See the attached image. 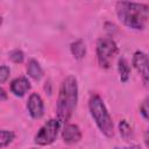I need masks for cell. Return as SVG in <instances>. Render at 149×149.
I'll use <instances>...</instances> for the list:
<instances>
[{
	"instance_id": "12",
	"label": "cell",
	"mask_w": 149,
	"mask_h": 149,
	"mask_svg": "<svg viewBox=\"0 0 149 149\" xmlns=\"http://www.w3.org/2000/svg\"><path fill=\"white\" fill-rule=\"evenodd\" d=\"M70 50H71V54L73 55V57L77 59H81L86 55V47L81 40H77V41L72 42L70 45Z\"/></svg>"
},
{
	"instance_id": "22",
	"label": "cell",
	"mask_w": 149,
	"mask_h": 149,
	"mask_svg": "<svg viewBox=\"0 0 149 149\" xmlns=\"http://www.w3.org/2000/svg\"><path fill=\"white\" fill-rule=\"evenodd\" d=\"M31 149H35V148H31Z\"/></svg>"
},
{
	"instance_id": "5",
	"label": "cell",
	"mask_w": 149,
	"mask_h": 149,
	"mask_svg": "<svg viewBox=\"0 0 149 149\" xmlns=\"http://www.w3.org/2000/svg\"><path fill=\"white\" fill-rule=\"evenodd\" d=\"M59 126H61V123L57 119L48 120L36 133V135L34 137V142L38 146H49V144H51L57 137Z\"/></svg>"
},
{
	"instance_id": "6",
	"label": "cell",
	"mask_w": 149,
	"mask_h": 149,
	"mask_svg": "<svg viewBox=\"0 0 149 149\" xmlns=\"http://www.w3.org/2000/svg\"><path fill=\"white\" fill-rule=\"evenodd\" d=\"M133 65L137 70V72L141 74V77L143 79V83L147 85L148 84V79H149L148 57H147V55L141 50L135 51L134 56H133Z\"/></svg>"
},
{
	"instance_id": "8",
	"label": "cell",
	"mask_w": 149,
	"mask_h": 149,
	"mask_svg": "<svg viewBox=\"0 0 149 149\" xmlns=\"http://www.w3.org/2000/svg\"><path fill=\"white\" fill-rule=\"evenodd\" d=\"M62 137L63 141L66 144H74L78 143L81 140V132L80 128L77 125L73 123H66L62 130Z\"/></svg>"
},
{
	"instance_id": "17",
	"label": "cell",
	"mask_w": 149,
	"mask_h": 149,
	"mask_svg": "<svg viewBox=\"0 0 149 149\" xmlns=\"http://www.w3.org/2000/svg\"><path fill=\"white\" fill-rule=\"evenodd\" d=\"M140 113H141V115L143 116V119L144 120H148V118H149V108H148V98H146L142 102H141V105H140Z\"/></svg>"
},
{
	"instance_id": "2",
	"label": "cell",
	"mask_w": 149,
	"mask_h": 149,
	"mask_svg": "<svg viewBox=\"0 0 149 149\" xmlns=\"http://www.w3.org/2000/svg\"><path fill=\"white\" fill-rule=\"evenodd\" d=\"M119 20L128 28L142 30L148 24L149 7L146 3L119 1L115 6Z\"/></svg>"
},
{
	"instance_id": "3",
	"label": "cell",
	"mask_w": 149,
	"mask_h": 149,
	"mask_svg": "<svg viewBox=\"0 0 149 149\" xmlns=\"http://www.w3.org/2000/svg\"><path fill=\"white\" fill-rule=\"evenodd\" d=\"M88 108H90V113H91L95 125L100 129V132L105 136L112 137L114 134L113 121H112V118H111L102 99L98 94H92L90 97Z\"/></svg>"
},
{
	"instance_id": "16",
	"label": "cell",
	"mask_w": 149,
	"mask_h": 149,
	"mask_svg": "<svg viewBox=\"0 0 149 149\" xmlns=\"http://www.w3.org/2000/svg\"><path fill=\"white\" fill-rule=\"evenodd\" d=\"M10 70L7 65H0V84H3L9 78Z\"/></svg>"
},
{
	"instance_id": "9",
	"label": "cell",
	"mask_w": 149,
	"mask_h": 149,
	"mask_svg": "<svg viewBox=\"0 0 149 149\" xmlns=\"http://www.w3.org/2000/svg\"><path fill=\"white\" fill-rule=\"evenodd\" d=\"M30 83L26 77L15 78L10 83V92L16 97H23L30 90Z\"/></svg>"
},
{
	"instance_id": "21",
	"label": "cell",
	"mask_w": 149,
	"mask_h": 149,
	"mask_svg": "<svg viewBox=\"0 0 149 149\" xmlns=\"http://www.w3.org/2000/svg\"><path fill=\"white\" fill-rule=\"evenodd\" d=\"M1 23H2V19H1V16H0V26H1Z\"/></svg>"
},
{
	"instance_id": "14",
	"label": "cell",
	"mask_w": 149,
	"mask_h": 149,
	"mask_svg": "<svg viewBox=\"0 0 149 149\" xmlns=\"http://www.w3.org/2000/svg\"><path fill=\"white\" fill-rule=\"evenodd\" d=\"M15 139V134L12 130H0V148L7 147Z\"/></svg>"
},
{
	"instance_id": "18",
	"label": "cell",
	"mask_w": 149,
	"mask_h": 149,
	"mask_svg": "<svg viewBox=\"0 0 149 149\" xmlns=\"http://www.w3.org/2000/svg\"><path fill=\"white\" fill-rule=\"evenodd\" d=\"M7 98H8V95H7L6 91L2 87H0V101H5V100H7Z\"/></svg>"
},
{
	"instance_id": "11",
	"label": "cell",
	"mask_w": 149,
	"mask_h": 149,
	"mask_svg": "<svg viewBox=\"0 0 149 149\" xmlns=\"http://www.w3.org/2000/svg\"><path fill=\"white\" fill-rule=\"evenodd\" d=\"M118 71L120 76V80L122 83H127L130 76V66L128 61L125 57H120L118 61Z\"/></svg>"
},
{
	"instance_id": "10",
	"label": "cell",
	"mask_w": 149,
	"mask_h": 149,
	"mask_svg": "<svg viewBox=\"0 0 149 149\" xmlns=\"http://www.w3.org/2000/svg\"><path fill=\"white\" fill-rule=\"evenodd\" d=\"M27 73L30 78H33L34 80H40L43 77V69L41 68L40 63L31 58L28 61V65H27Z\"/></svg>"
},
{
	"instance_id": "19",
	"label": "cell",
	"mask_w": 149,
	"mask_h": 149,
	"mask_svg": "<svg viewBox=\"0 0 149 149\" xmlns=\"http://www.w3.org/2000/svg\"><path fill=\"white\" fill-rule=\"evenodd\" d=\"M115 149H141L140 146L137 144H133V146H129V147H123V148H115Z\"/></svg>"
},
{
	"instance_id": "4",
	"label": "cell",
	"mask_w": 149,
	"mask_h": 149,
	"mask_svg": "<svg viewBox=\"0 0 149 149\" xmlns=\"http://www.w3.org/2000/svg\"><path fill=\"white\" fill-rule=\"evenodd\" d=\"M118 51V45L112 37H100L97 41V58L101 68H111L112 61L116 56Z\"/></svg>"
},
{
	"instance_id": "1",
	"label": "cell",
	"mask_w": 149,
	"mask_h": 149,
	"mask_svg": "<svg viewBox=\"0 0 149 149\" xmlns=\"http://www.w3.org/2000/svg\"><path fill=\"white\" fill-rule=\"evenodd\" d=\"M78 101V84L73 76H68L62 80L57 98L56 112L59 123H65L71 118Z\"/></svg>"
},
{
	"instance_id": "15",
	"label": "cell",
	"mask_w": 149,
	"mask_h": 149,
	"mask_svg": "<svg viewBox=\"0 0 149 149\" xmlns=\"http://www.w3.org/2000/svg\"><path fill=\"white\" fill-rule=\"evenodd\" d=\"M9 58L12 59V62L19 64V63H22L23 59H24V54L22 52V50L20 49H14L9 52Z\"/></svg>"
},
{
	"instance_id": "7",
	"label": "cell",
	"mask_w": 149,
	"mask_h": 149,
	"mask_svg": "<svg viewBox=\"0 0 149 149\" xmlns=\"http://www.w3.org/2000/svg\"><path fill=\"white\" fill-rule=\"evenodd\" d=\"M27 109L33 119H41L44 114V104L40 94L31 93L27 101Z\"/></svg>"
},
{
	"instance_id": "13",
	"label": "cell",
	"mask_w": 149,
	"mask_h": 149,
	"mask_svg": "<svg viewBox=\"0 0 149 149\" xmlns=\"http://www.w3.org/2000/svg\"><path fill=\"white\" fill-rule=\"evenodd\" d=\"M119 130H120V135L123 137V140L128 141L130 140V137L133 136V130L132 127L129 126V123L126 120H121L119 122Z\"/></svg>"
},
{
	"instance_id": "20",
	"label": "cell",
	"mask_w": 149,
	"mask_h": 149,
	"mask_svg": "<svg viewBox=\"0 0 149 149\" xmlns=\"http://www.w3.org/2000/svg\"><path fill=\"white\" fill-rule=\"evenodd\" d=\"M144 142H146V146H148V132H146V135H144Z\"/></svg>"
}]
</instances>
